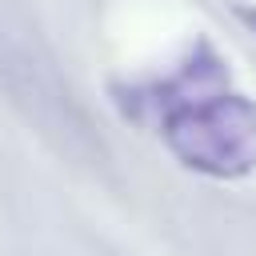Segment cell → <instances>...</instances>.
Returning <instances> with one entry per match:
<instances>
[{
    "label": "cell",
    "instance_id": "7a4b0ae2",
    "mask_svg": "<svg viewBox=\"0 0 256 256\" xmlns=\"http://www.w3.org/2000/svg\"><path fill=\"white\" fill-rule=\"evenodd\" d=\"M236 16H240V20H244V28L256 36V4H240V8H236Z\"/></svg>",
    "mask_w": 256,
    "mask_h": 256
},
{
    "label": "cell",
    "instance_id": "6da1fadb",
    "mask_svg": "<svg viewBox=\"0 0 256 256\" xmlns=\"http://www.w3.org/2000/svg\"><path fill=\"white\" fill-rule=\"evenodd\" d=\"M108 100L120 120L148 132L184 172L220 184L256 172V96L240 88L228 56L204 32L164 68L116 76Z\"/></svg>",
    "mask_w": 256,
    "mask_h": 256
}]
</instances>
